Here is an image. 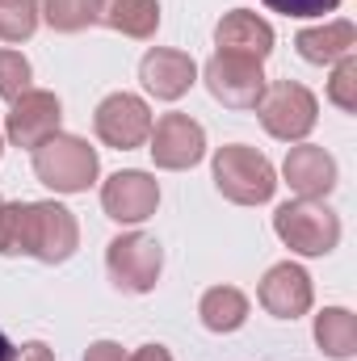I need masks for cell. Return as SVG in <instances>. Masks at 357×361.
<instances>
[{
    "label": "cell",
    "instance_id": "ac0fdd59",
    "mask_svg": "<svg viewBox=\"0 0 357 361\" xmlns=\"http://www.w3.org/2000/svg\"><path fill=\"white\" fill-rule=\"evenodd\" d=\"M198 315H202L206 332L227 336V332H240V328H244V319H248V298H244V290H236V286H210V290L202 294V302H198Z\"/></svg>",
    "mask_w": 357,
    "mask_h": 361
},
{
    "label": "cell",
    "instance_id": "d6986e66",
    "mask_svg": "<svg viewBox=\"0 0 357 361\" xmlns=\"http://www.w3.org/2000/svg\"><path fill=\"white\" fill-rule=\"evenodd\" d=\"M315 345L332 361H349L357 353V315L345 307H324L315 315Z\"/></svg>",
    "mask_w": 357,
    "mask_h": 361
},
{
    "label": "cell",
    "instance_id": "ba28073f",
    "mask_svg": "<svg viewBox=\"0 0 357 361\" xmlns=\"http://www.w3.org/2000/svg\"><path fill=\"white\" fill-rule=\"evenodd\" d=\"M147 152H152L156 169H164V173H185V169L202 164V156H206V130H202V122H193L189 114H160V118L152 122Z\"/></svg>",
    "mask_w": 357,
    "mask_h": 361
},
{
    "label": "cell",
    "instance_id": "e0dca14e",
    "mask_svg": "<svg viewBox=\"0 0 357 361\" xmlns=\"http://www.w3.org/2000/svg\"><path fill=\"white\" fill-rule=\"evenodd\" d=\"M294 47H298V55H303L307 63H315V68L337 63V59H345V55L357 51V25L345 21V17L324 21V25H307V30L294 34Z\"/></svg>",
    "mask_w": 357,
    "mask_h": 361
},
{
    "label": "cell",
    "instance_id": "7c38bea8",
    "mask_svg": "<svg viewBox=\"0 0 357 361\" xmlns=\"http://www.w3.org/2000/svg\"><path fill=\"white\" fill-rule=\"evenodd\" d=\"M282 180L290 185L294 197H303V202H324V197L337 189V160H332L324 147H315V143H298V147H290L286 160H282Z\"/></svg>",
    "mask_w": 357,
    "mask_h": 361
},
{
    "label": "cell",
    "instance_id": "44dd1931",
    "mask_svg": "<svg viewBox=\"0 0 357 361\" xmlns=\"http://www.w3.org/2000/svg\"><path fill=\"white\" fill-rule=\"evenodd\" d=\"M38 21V0H0V42H30Z\"/></svg>",
    "mask_w": 357,
    "mask_h": 361
},
{
    "label": "cell",
    "instance_id": "8fae6325",
    "mask_svg": "<svg viewBox=\"0 0 357 361\" xmlns=\"http://www.w3.org/2000/svg\"><path fill=\"white\" fill-rule=\"evenodd\" d=\"M160 206V180L152 173H139V169H122L101 185V210L114 219V223H147Z\"/></svg>",
    "mask_w": 357,
    "mask_h": 361
},
{
    "label": "cell",
    "instance_id": "83f0119b",
    "mask_svg": "<svg viewBox=\"0 0 357 361\" xmlns=\"http://www.w3.org/2000/svg\"><path fill=\"white\" fill-rule=\"evenodd\" d=\"M126 361H173V353H169L164 345H139Z\"/></svg>",
    "mask_w": 357,
    "mask_h": 361
},
{
    "label": "cell",
    "instance_id": "277c9868",
    "mask_svg": "<svg viewBox=\"0 0 357 361\" xmlns=\"http://www.w3.org/2000/svg\"><path fill=\"white\" fill-rule=\"evenodd\" d=\"M257 118L273 139L303 143L320 122V101L298 80H273V85H265V97L257 101Z\"/></svg>",
    "mask_w": 357,
    "mask_h": 361
},
{
    "label": "cell",
    "instance_id": "f1b7e54d",
    "mask_svg": "<svg viewBox=\"0 0 357 361\" xmlns=\"http://www.w3.org/2000/svg\"><path fill=\"white\" fill-rule=\"evenodd\" d=\"M8 357H13V345H8V336L0 332V361H8Z\"/></svg>",
    "mask_w": 357,
    "mask_h": 361
},
{
    "label": "cell",
    "instance_id": "9a60e30c",
    "mask_svg": "<svg viewBox=\"0 0 357 361\" xmlns=\"http://www.w3.org/2000/svg\"><path fill=\"white\" fill-rule=\"evenodd\" d=\"M214 47L265 63L269 51H273V25H269L265 17H257L253 8H231V13L214 25Z\"/></svg>",
    "mask_w": 357,
    "mask_h": 361
},
{
    "label": "cell",
    "instance_id": "f546056e",
    "mask_svg": "<svg viewBox=\"0 0 357 361\" xmlns=\"http://www.w3.org/2000/svg\"><path fill=\"white\" fill-rule=\"evenodd\" d=\"M0 152H4V139H0Z\"/></svg>",
    "mask_w": 357,
    "mask_h": 361
},
{
    "label": "cell",
    "instance_id": "cb8c5ba5",
    "mask_svg": "<svg viewBox=\"0 0 357 361\" xmlns=\"http://www.w3.org/2000/svg\"><path fill=\"white\" fill-rule=\"evenodd\" d=\"M328 101L345 114H357V59L345 55L332 63V80H328Z\"/></svg>",
    "mask_w": 357,
    "mask_h": 361
},
{
    "label": "cell",
    "instance_id": "4fadbf2b",
    "mask_svg": "<svg viewBox=\"0 0 357 361\" xmlns=\"http://www.w3.org/2000/svg\"><path fill=\"white\" fill-rule=\"evenodd\" d=\"M257 298H261V307H265L273 319H298V315H307L311 311V277L303 265H294V261H282V265H273V269L261 277V290H257Z\"/></svg>",
    "mask_w": 357,
    "mask_h": 361
},
{
    "label": "cell",
    "instance_id": "7a4b0ae2",
    "mask_svg": "<svg viewBox=\"0 0 357 361\" xmlns=\"http://www.w3.org/2000/svg\"><path fill=\"white\" fill-rule=\"evenodd\" d=\"M210 173H214V189L227 202H236V206H261L277 189V169L269 164L257 147H244V143L219 147Z\"/></svg>",
    "mask_w": 357,
    "mask_h": 361
},
{
    "label": "cell",
    "instance_id": "484cf974",
    "mask_svg": "<svg viewBox=\"0 0 357 361\" xmlns=\"http://www.w3.org/2000/svg\"><path fill=\"white\" fill-rule=\"evenodd\" d=\"M85 361H126V353H122L118 341H92L89 353H85Z\"/></svg>",
    "mask_w": 357,
    "mask_h": 361
},
{
    "label": "cell",
    "instance_id": "30bf717a",
    "mask_svg": "<svg viewBox=\"0 0 357 361\" xmlns=\"http://www.w3.org/2000/svg\"><path fill=\"white\" fill-rule=\"evenodd\" d=\"M59 122H63L59 97L47 92V89H30L13 101V109H8V118H4V135H8L13 147L34 152V147H42L51 135H59Z\"/></svg>",
    "mask_w": 357,
    "mask_h": 361
},
{
    "label": "cell",
    "instance_id": "5b68a950",
    "mask_svg": "<svg viewBox=\"0 0 357 361\" xmlns=\"http://www.w3.org/2000/svg\"><path fill=\"white\" fill-rule=\"evenodd\" d=\"M105 269H109V281L126 294H147L156 290L160 281V269H164V248L143 235V231H126L118 240H109L105 248Z\"/></svg>",
    "mask_w": 357,
    "mask_h": 361
},
{
    "label": "cell",
    "instance_id": "6da1fadb",
    "mask_svg": "<svg viewBox=\"0 0 357 361\" xmlns=\"http://www.w3.org/2000/svg\"><path fill=\"white\" fill-rule=\"evenodd\" d=\"M101 173V156L80 135H51L42 147H34V177L55 193H89Z\"/></svg>",
    "mask_w": 357,
    "mask_h": 361
},
{
    "label": "cell",
    "instance_id": "603a6c76",
    "mask_svg": "<svg viewBox=\"0 0 357 361\" xmlns=\"http://www.w3.org/2000/svg\"><path fill=\"white\" fill-rule=\"evenodd\" d=\"M30 80H34V68L21 51L13 47H0V97L13 105L21 92H30Z\"/></svg>",
    "mask_w": 357,
    "mask_h": 361
},
{
    "label": "cell",
    "instance_id": "7402d4cb",
    "mask_svg": "<svg viewBox=\"0 0 357 361\" xmlns=\"http://www.w3.org/2000/svg\"><path fill=\"white\" fill-rule=\"evenodd\" d=\"M38 13L51 30L59 34H80L92 25V13H89V0H38Z\"/></svg>",
    "mask_w": 357,
    "mask_h": 361
},
{
    "label": "cell",
    "instance_id": "5bb4252c",
    "mask_svg": "<svg viewBox=\"0 0 357 361\" xmlns=\"http://www.w3.org/2000/svg\"><path fill=\"white\" fill-rule=\"evenodd\" d=\"M139 80H143V89L152 92L156 101H181L185 92L193 89V80H198V63L185 51L152 47L139 59Z\"/></svg>",
    "mask_w": 357,
    "mask_h": 361
},
{
    "label": "cell",
    "instance_id": "8992f818",
    "mask_svg": "<svg viewBox=\"0 0 357 361\" xmlns=\"http://www.w3.org/2000/svg\"><path fill=\"white\" fill-rule=\"evenodd\" d=\"M202 80H206L210 97L227 109H257V101L265 97V72L248 55L214 51L202 68Z\"/></svg>",
    "mask_w": 357,
    "mask_h": 361
},
{
    "label": "cell",
    "instance_id": "d4e9b609",
    "mask_svg": "<svg viewBox=\"0 0 357 361\" xmlns=\"http://www.w3.org/2000/svg\"><path fill=\"white\" fill-rule=\"evenodd\" d=\"M265 8L282 17H324V13H337L341 0H265Z\"/></svg>",
    "mask_w": 357,
    "mask_h": 361
},
{
    "label": "cell",
    "instance_id": "52a82bcc",
    "mask_svg": "<svg viewBox=\"0 0 357 361\" xmlns=\"http://www.w3.org/2000/svg\"><path fill=\"white\" fill-rule=\"evenodd\" d=\"M92 130H97V139H101L105 147H114V152H135V147H143L147 135H152V109H147V101L135 97V92H109V97L97 105V114H92Z\"/></svg>",
    "mask_w": 357,
    "mask_h": 361
},
{
    "label": "cell",
    "instance_id": "2e32d148",
    "mask_svg": "<svg viewBox=\"0 0 357 361\" xmlns=\"http://www.w3.org/2000/svg\"><path fill=\"white\" fill-rule=\"evenodd\" d=\"M92 25L118 30L135 42L156 38L160 30V0H89Z\"/></svg>",
    "mask_w": 357,
    "mask_h": 361
},
{
    "label": "cell",
    "instance_id": "9c48e42d",
    "mask_svg": "<svg viewBox=\"0 0 357 361\" xmlns=\"http://www.w3.org/2000/svg\"><path fill=\"white\" fill-rule=\"evenodd\" d=\"M80 248V223L59 202H30V257L42 265H63Z\"/></svg>",
    "mask_w": 357,
    "mask_h": 361
},
{
    "label": "cell",
    "instance_id": "4316f807",
    "mask_svg": "<svg viewBox=\"0 0 357 361\" xmlns=\"http://www.w3.org/2000/svg\"><path fill=\"white\" fill-rule=\"evenodd\" d=\"M8 361H55V353H51V345H42V341H25L21 349H13Z\"/></svg>",
    "mask_w": 357,
    "mask_h": 361
},
{
    "label": "cell",
    "instance_id": "ffe728a7",
    "mask_svg": "<svg viewBox=\"0 0 357 361\" xmlns=\"http://www.w3.org/2000/svg\"><path fill=\"white\" fill-rule=\"evenodd\" d=\"M0 257H30V202H0Z\"/></svg>",
    "mask_w": 357,
    "mask_h": 361
},
{
    "label": "cell",
    "instance_id": "3957f363",
    "mask_svg": "<svg viewBox=\"0 0 357 361\" xmlns=\"http://www.w3.org/2000/svg\"><path fill=\"white\" fill-rule=\"evenodd\" d=\"M273 231L298 257H328L341 244V219H337V210H328L324 202H303V197L282 202L273 210Z\"/></svg>",
    "mask_w": 357,
    "mask_h": 361
}]
</instances>
